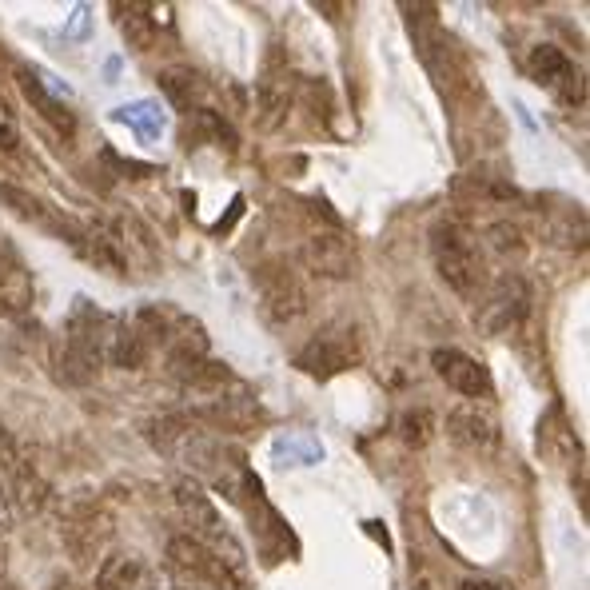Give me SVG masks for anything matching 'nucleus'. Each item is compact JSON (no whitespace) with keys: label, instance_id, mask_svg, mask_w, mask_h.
Returning <instances> with one entry per match:
<instances>
[{"label":"nucleus","instance_id":"obj_1","mask_svg":"<svg viewBox=\"0 0 590 590\" xmlns=\"http://www.w3.org/2000/svg\"><path fill=\"white\" fill-rule=\"evenodd\" d=\"M431 256L435 268L443 276V284L459 295H475L483 284V256H479V240L471 236V228H463L459 220H443L431 232Z\"/></svg>","mask_w":590,"mask_h":590},{"label":"nucleus","instance_id":"obj_2","mask_svg":"<svg viewBox=\"0 0 590 590\" xmlns=\"http://www.w3.org/2000/svg\"><path fill=\"white\" fill-rule=\"evenodd\" d=\"M359 359H363L359 331H355L351 323H331L327 331H319L311 343L299 347L295 367L307 371V375H315V379H331V375L351 371Z\"/></svg>","mask_w":590,"mask_h":590},{"label":"nucleus","instance_id":"obj_3","mask_svg":"<svg viewBox=\"0 0 590 590\" xmlns=\"http://www.w3.org/2000/svg\"><path fill=\"white\" fill-rule=\"evenodd\" d=\"M252 280H256V295H260L264 315H268L276 327H288V323H295V319L307 311V292H303L299 276H295L284 260L260 264V268L252 272Z\"/></svg>","mask_w":590,"mask_h":590},{"label":"nucleus","instance_id":"obj_4","mask_svg":"<svg viewBox=\"0 0 590 590\" xmlns=\"http://www.w3.org/2000/svg\"><path fill=\"white\" fill-rule=\"evenodd\" d=\"M527 72L535 84L551 88L563 104H583L587 100V84H583V72L571 64V56L555 44H535L531 56H527Z\"/></svg>","mask_w":590,"mask_h":590},{"label":"nucleus","instance_id":"obj_5","mask_svg":"<svg viewBox=\"0 0 590 590\" xmlns=\"http://www.w3.org/2000/svg\"><path fill=\"white\" fill-rule=\"evenodd\" d=\"M299 260L307 272L323 276V280H347L355 276V244L343 232H311L299 244Z\"/></svg>","mask_w":590,"mask_h":590},{"label":"nucleus","instance_id":"obj_6","mask_svg":"<svg viewBox=\"0 0 590 590\" xmlns=\"http://www.w3.org/2000/svg\"><path fill=\"white\" fill-rule=\"evenodd\" d=\"M531 311V288L519 276H503L495 284V292L487 295V303L479 307V323L487 335H503L511 327H519Z\"/></svg>","mask_w":590,"mask_h":590},{"label":"nucleus","instance_id":"obj_7","mask_svg":"<svg viewBox=\"0 0 590 590\" xmlns=\"http://www.w3.org/2000/svg\"><path fill=\"white\" fill-rule=\"evenodd\" d=\"M431 367H435V375H439L451 391H459V395H467V399L491 395V375H487V367H483L479 359H471L467 351H459V347H435V351H431Z\"/></svg>","mask_w":590,"mask_h":590},{"label":"nucleus","instance_id":"obj_8","mask_svg":"<svg viewBox=\"0 0 590 590\" xmlns=\"http://www.w3.org/2000/svg\"><path fill=\"white\" fill-rule=\"evenodd\" d=\"M256 100H260V128H276L288 116V104H292V72H288V64L280 56L268 60L264 80L256 88Z\"/></svg>","mask_w":590,"mask_h":590},{"label":"nucleus","instance_id":"obj_9","mask_svg":"<svg viewBox=\"0 0 590 590\" xmlns=\"http://www.w3.org/2000/svg\"><path fill=\"white\" fill-rule=\"evenodd\" d=\"M447 435H451L459 447H467V451H491V447L499 443L495 419L483 415L475 403H463V407H455V411L447 415Z\"/></svg>","mask_w":590,"mask_h":590},{"label":"nucleus","instance_id":"obj_10","mask_svg":"<svg viewBox=\"0 0 590 590\" xmlns=\"http://www.w3.org/2000/svg\"><path fill=\"white\" fill-rule=\"evenodd\" d=\"M108 539H112V519H108L104 511H84V515H76V519L64 527V547H68L80 563L96 559V551H100Z\"/></svg>","mask_w":590,"mask_h":590},{"label":"nucleus","instance_id":"obj_11","mask_svg":"<svg viewBox=\"0 0 590 590\" xmlns=\"http://www.w3.org/2000/svg\"><path fill=\"white\" fill-rule=\"evenodd\" d=\"M100 347H104V363H116V367H140L148 355V343L140 339V331L124 319H112V315L104 323Z\"/></svg>","mask_w":590,"mask_h":590},{"label":"nucleus","instance_id":"obj_12","mask_svg":"<svg viewBox=\"0 0 590 590\" xmlns=\"http://www.w3.org/2000/svg\"><path fill=\"white\" fill-rule=\"evenodd\" d=\"M0 204L12 208V212H16L20 220H28V224H40V228H48V232H56V236H68L72 244L80 240V232H76L68 220H56L52 208H44L36 196H28V192L16 188V184H0Z\"/></svg>","mask_w":590,"mask_h":590},{"label":"nucleus","instance_id":"obj_13","mask_svg":"<svg viewBox=\"0 0 590 590\" xmlns=\"http://www.w3.org/2000/svg\"><path fill=\"white\" fill-rule=\"evenodd\" d=\"M76 248L96 264V268H104V272H124L128 264H124V244H120V236H116V228L112 224H92V228H84L80 232V240H76Z\"/></svg>","mask_w":590,"mask_h":590},{"label":"nucleus","instance_id":"obj_14","mask_svg":"<svg viewBox=\"0 0 590 590\" xmlns=\"http://www.w3.org/2000/svg\"><path fill=\"white\" fill-rule=\"evenodd\" d=\"M455 196L471 208H499V204H511L519 192L515 184H507L503 176H487V172H475V176H459L455 180Z\"/></svg>","mask_w":590,"mask_h":590},{"label":"nucleus","instance_id":"obj_15","mask_svg":"<svg viewBox=\"0 0 590 590\" xmlns=\"http://www.w3.org/2000/svg\"><path fill=\"white\" fill-rule=\"evenodd\" d=\"M8 491H12V503L20 515H40L48 507V483L28 459L8 475Z\"/></svg>","mask_w":590,"mask_h":590},{"label":"nucleus","instance_id":"obj_16","mask_svg":"<svg viewBox=\"0 0 590 590\" xmlns=\"http://www.w3.org/2000/svg\"><path fill=\"white\" fill-rule=\"evenodd\" d=\"M144 583V559L132 551H112L96 567V590H136Z\"/></svg>","mask_w":590,"mask_h":590},{"label":"nucleus","instance_id":"obj_17","mask_svg":"<svg viewBox=\"0 0 590 590\" xmlns=\"http://www.w3.org/2000/svg\"><path fill=\"white\" fill-rule=\"evenodd\" d=\"M116 24H120V36L128 40V48L148 52L156 44V16L148 4H116Z\"/></svg>","mask_w":590,"mask_h":590},{"label":"nucleus","instance_id":"obj_18","mask_svg":"<svg viewBox=\"0 0 590 590\" xmlns=\"http://www.w3.org/2000/svg\"><path fill=\"white\" fill-rule=\"evenodd\" d=\"M20 84H24V96H28V100L40 108V116H44L48 124H56L64 136H72V132H76V120H72V112H68V108H64L56 96H48V92H44V88H40V84L28 76V72L20 76Z\"/></svg>","mask_w":590,"mask_h":590},{"label":"nucleus","instance_id":"obj_19","mask_svg":"<svg viewBox=\"0 0 590 590\" xmlns=\"http://www.w3.org/2000/svg\"><path fill=\"white\" fill-rule=\"evenodd\" d=\"M32 307V280L24 268L0 276V315H24Z\"/></svg>","mask_w":590,"mask_h":590},{"label":"nucleus","instance_id":"obj_20","mask_svg":"<svg viewBox=\"0 0 590 590\" xmlns=\"http://www.w3.org/2000/svg\"><path fill=\"white\" fill-rule=\"evenodd\" d=\"M160 88H164V96H168L172 104L188 108V104L200 96V76H196L192 68H164V72H160Z\"/></svg>","mask_w":590,"mask_h":590},{"label":"nucleus","instance_id":"obj_21","mask_svg":"<svg viewBox=\"0 0 590 590\" xmlns=\"http://www.w3.org/2000/svg\"><path fill=\"white\" fill-rule=\"evenodd\" d=\"M431 435H435V415L427 407H411V411L399 415V439L407 447H427Z\"/></svg>","mask_w":590,"mask_h":590},{"label":"nucleus","instance_id":"obj_22","mask_svg":"<svg viewBox=\"0 0 590 590\" xmlns=\"http://www.w3.org/2000/svg\"><path fill=\"white\" fill-rule=\"evenodd\" d=\"M543 443H547L555 455H563V459H575V455H579V439H575V431L563 423L559 411H551V419L543 423Z\"/></svg>","mask_w":590,"mask_h":590},{"label":"nucleus","instance_id":"obj_23","mask_svg":"<svg viewBox=\"0 0 590 590\" xmlns=\"http://www.w3.org/2000/svg\"><path fill=\"white\" fill-rule=\"evenodd\" d=\"M487 248L495 252V256H523V228H515L511 220H499V224H491L487 228Z\"/></svg>","mask_w":590,"mask_h":590},{"label":"nucleus","instance_id":"obj_24","mask_svg":"<svg viewBox=\"0 0 590 590\" xmlns=\"http://www.w3.org/2000/svg\"><path fill=\"white\" fill-rule=\"evenodd\" d=\"M116 116H120L124 124H136L144 136H156V132L164 128V120H160L156 104H148V100H140V104H128V108H116Z\"/></svg>","mask_w":590,"mask_h":590},{"label":"nucleus","instance_id":"obj_25","mask_svg":"<svg viewBox=\"0 0 590 590\" xmlns=\"http://www.w3.org/2000/svg\"><path fill=\"white\" fill-rule=\"evenodd\" d=\"M20 148V124L12 116V108L0 100V156H12Z\"/></svg>","mask_w":590,"mask_h":590},{"label":"nucleus","instance_id":"obj_26","mask_svg":"<svg viewBox=\"0 0 590 590\" xmlns=\"http://www.w3.org/2000/svg\"><path fill=\"white\" fill-rule=\"evenodd\" d=\"M459 590H507V587H499V583H487V579H471V583H463Z\"/></svg>","mask_w":590,"mask_h":590},{"label":"nucleus","instance_id":"obj_27","mask_svg":"<svg viewBox=\"0 0 590 590\" xmlns=\"http://www.w3.org/2000/svg\"><path fill=\"white\" fill-rule=\"evenodd\" d=\"M44 590H80V587H76L72 579H64V575H60V579H52V583H48Z\"/></svg>","mask_w":590,"mask_h":590},{"label":"nucleus","instance_id":"obj_28","mask_svg":"<svg viewBox=\"0 0 590 590\" xmlns=\"http://www.w3.org/2000/svg\"><path fill=\"white\" fill-rule=\"evenodd\" d=\"M0 567H4V535H0Z\"/></svg>","mask_w":590,"mask_h":590}]
</instances>
